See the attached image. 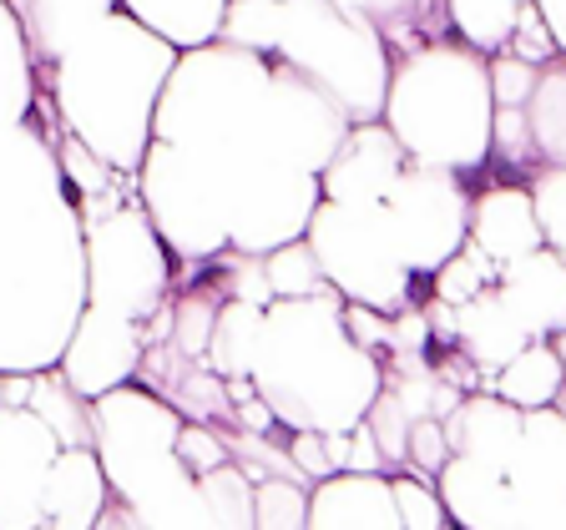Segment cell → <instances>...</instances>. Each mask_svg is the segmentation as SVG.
<instances>
[{"label":"cell","mask_w":566,"mask_h":530,"mask_svg":"<svg viewBox=\"0 0 566 530\" xmlns=\"http://www.w3.org/2000/svg\"><path fill=\"white\" fill-rule=\"evenodd\" d=\"M552 343H556V353H562V359H566V333H556Z\"/></svg>","instance_id":"cell-45"},{"label":"cell","mask_w":566,"mask_h":530,"mask_svg":"<svg viewBox=\"0 0 566 530\" xmlns=\"http://www.w3.org/2000/svg\"><path fill=\"white\" fill-rule=\"evenodd\" d=\"M424 318H430V339H436V349H455V318H460V308L430 294V304H424Z\"/></svg>","instance_id":"cell-42"},{"label":"cell","mask_w":566,"mask_h":530,"mask_svg":"<svg viewBox=\"0 0 566 530\" xmlns=\"http://www.w3.org/2000/svg\"><path fill=\"white\" fill-rule=\"evenodd\" d=\"M31 410L56 430L61 445H76V449H96V420H92V400L76 394L66 384L61 369H41L31 384Z\"/></svg>","instance_id":"cell-25"},{"label":"cell","mask_w":566,"mask_h":530,"mask_svg":"<svg viewBox=\"0 0 566 530\" xmlns=\"http://www.w3.org/2000/svg\"><path fill=\"white\" fill-rule=\"evenodd\" d=\"M385 121L405 157L420 167L471 177L491 162L495 96H491V56L465 41H430L420 51L395 56L385 96Z\"/></svg>","instance_id":"cell-5"},{"label":"cell","mask_w":566,"mask_h":530,"mask_svg":"<svg viewBox=\"0 0 566 530\" xmlns=\"http://www.w3.org/2000/svg\"><path fill=\"white\" fill-rule=\"evenodd\" d=\"M263 318L269 308L253 298H223L218 324H212V343H208V369L223 379H253V359L263 343Z\"/></svg>","instance_id":"cell-23"},{"label":"cell","mask_w":566,"mask_h":530,"mask_svg":"<svg viewBox=\"0 0 566 530\" xmlns=\"http://www.w3.org/2000/svg\"><path fill=\"white\" fill-rule=\"evenodd\" d=\"M142 359H147V329L137 318H122L112 308H82L76 329H71L66 349H61L56 369L66 374V384L86 400H102L112 389L132 384L142 374Z\"/></svg>","instance_id":"cell-11"},{"label":"cell","mask_w":566,"mask_h":530,"mask_svg":"<svg viewBox=\"0 0 566 530\" xmlns=\"http://www.w3.org/2000/svg\"><path fill=\"white\" fill-rule=\"evenodd\" d=\"M562 384H566V359L556 353L552 339H531L506 369L485 374V389L511 404H521V410H546V404H556L562 400Z\"/></svg>","instance_id":"cell-21"},{"label":"cell","mask_w":566,"mask_h":530,"mask_svg":"<svg viewBox=\"0 0 566 530\" xmlns=\"http://www.w3.org/2000/svg\"><path fill=\"white\" fill-rule=\"evenodd\" d=\"M501 283V263L485 253V247H475V243H465L455 253V258L446 263V268L430 278V288H436V298H446V304H471L475 294H485V288H495Z\"/></svg>","instance_id":"cell-31"},{"label":"cell","mask_w":566,"mask_h":530,"mask_svg":"<svg viewBox=\"0 0 566 530\" xmlns=\"http://www.w3.org/2000/svg\"><path fill=\"white\" fill-rule=\"evenodd\" d=\"M405 147L385 121H354L339 141L334 162L324 167V198L329 202H385L405 172Z\"/></svg>","instance_id":"cell-13"},{"label":"cell","mask_w":566,"mask_h":530,"mask_svg":"<svg viewBox=\"0 0 566 530\" xmlns=\"http://www.w3.org/2000/svg\"><path fill=\"white\" fill-rule=\"evenodd\" d=\"M177 56L182 51L147 31L137 15L112 11L41 76V86L71 137H82L112 172L137 177Z\"/></svg>","instance_id":"cell-4"},{"label":"cell","mask_w":566,"mask_h":530,"mask_svg":"<svg viewBox=\"0 0 566 530\" xmlns=\"http://www.w3.org/2000/svg\"><path fill=\"white\" fill-rule=\"evenodd\" d=\"M536 6H542L546 25H552V35H556V46H562V56H566V0H536Z\"/></svg>","instance_id":"cell-44"},{"label":"cell","mask_w":566,"mask_h":530,"mask_svg":"<svg viewBox=\"0 0 566 530\" xmlns=\"http://www.w3.org/2000/svg\"><path fill=\"white\" fill-rule=\"evenodd\" d=\"M344 324H349L354 343H365V349L379 353V359L389 353V314L365 308V304H344Z\"/></svg>","instance_id":"cell-40"},{"label":"cell","mask_w":566,"mask_h":530,"mask_svg":"<svg viewBox=\"0 0 566 530\" xmlns=\"http://www.w3.org/2000/svg\"><path fill=\"white\" fill-rule=\"evenodd\" d=\"M446 15L455 41H465L481 56H501L516 35L521 0H446Z\"/></svg>","instance_id":"cell-27"},{"label":"cell","mask_w":566,"mask_h":530,"mask_svg":"<svg viewBox=\"0 0 566 530\" xmlns=\"http://www.w3.org/2000/svg\"><path fill=\"white\" fill-rule=\"evenodd\" d=\"M344 11L365 15L369 25H379V35L389 41V51H420L430 46V41H446V35H436V25L450 15H436V6L430 0H339Z\"/></svg>","instance_id":"cell-24"},{"label":"cell","mask_w":566,"mask_h":530,"mask_svg":"<svg viewBox=\"0 0 566 530\" xmlns=\"http://www.w3.org/2000/svg\"><path fill=\"white\" fill-rule=\"evenodd\" d=\"M218 308H223V298H212L208 283L177 298V304H172V339H167V343H172V353L192 359V364H208V343H212Z\"/></svg>","instance_id":"cell-29"},{"label":"cell","mask_w":566,"mask_h":530,"mask_svg":"<svg viewBox=\"0 0 566 530\" xmlns=\"http://www.w3.org/2000/svg\"><path fill=\"white\" fill-rule=\"evenodd\" d=\"M25 51L21 21L0 0V374L56 369L86 308L82 198L61 172L56 102Z\"/></svg>","instance_id":"cell-2"},{"label":"cell","mask_w":566,"mask_h":530,"mask_svg":"<svg viewBox=\"0 0 566 530\" xmlns=\"http://www.w3.org/2000/svg\"><path fill=\"white\" fill-rule=\"evenodd\" d=\"M96 530H147V526H142V520L132 516L122 500H112V506H106V516L96 520Z\"/></svg>","instance_id":"cell-43"},{"label":"cell","mask_w":566,"mask_h":530,"mask_svg":"<svg viewBox=\"0 0 566 530\" xmlns=\"http://www.w3.org/2000/svg\"><path fill=\"white\" fill-rule=\"evenodd\" d=\"M163 530H253V480L243 465H218L198 475L188 500L163 520Z\"/></svg>","instance_id":"cell-20"},{"label":"cell","mask_w":566,"mask_h":530,"mask_svg":"<svg viewBox=\"0 0 566 530\" xmlns=\"http://www.w3.org/2000/svg\"><path fill=\"white\" fill-rule=\"evenodd\" d=\"M450 420H436V414H424V420L410 424V445H405V455H410V475H420V480H440V470L450 465Z\"/></svg>","instance_id":"cell-35"},{"label":"cell","mask_w":566,"mask_h":530,"mask_svg":"<svg viewBox=\"0 0 566 530\" xmlns=\"http://www.w3.org/2000/svg\"><path fill=\"white\" fill-rule=\"evenodd\" d=\"M526 121H531V141H536L542 167H566V56L542 66L536 92L526 102Z\"/></svg>","instance_id":"cell-26"},{"label":"cell","mask_w":566,"mask_h":530,"mask_svg":"<svg viewBox=\"0 0 566 530\" xmlns=\"http://www.w3.org/2000/svg\"><path fill=\"white\" fill-rule=\"evenodd\" d=\"M526 343H531V333L516 324V314L501 304V294H495V288L475 294L471 304H460L455 349L465 353V359H471V369L481 374V389H485V374L506 369L511 359L526 349Z\"/></svg>","instance_id":"cell-19"},{"label":"cell","mask_w":566,"mask_h":530,"mask_svg":"<svg viewBox=\"0 0 566 530\" xmlns=\"http://www.w3.org/2000/svg\"><path fill=\"white\" fill-rule=\"evenodd\" d=\"M536 76H542V66L521 61L516 51L491 56V96H495V106H526L531 92H536Z\"/></svg>","instance_id":"cell-37"},{"label":"cell","mask_w":566,"mask_h":530,"mask_svg":"<svg viewBox=\"0 0 566 530\" xmlns=\"http://www.w3.org/2000/svg\"><path fill=\"white\" fill-rule=\"evenodd\" d=\"M344 470H354V475H385V449H379L369 420L349 430V459H344Z\"/></svg>","instance_id":"cell-41"},{"label":"cell","mask_w":566,"mask_h":530,"mask_svg":"<svg viewBox=\"0 0 566 530\" xmlns=\"http://www.w3.org/2000/svg\"><path fill=\"white\" fill-rule=\"evenodd\" d=\"M228 6L233 0H122V11L137 15L163 41H172L177 51H198L208 41H218Z\"/></svg>","instance_id":"cell-22"},{"label":"cell","mask_w":566,"mask_h":530,"mask_svg":"<svg viewBox=\"0 0 566 530\" xmlns=\"http://www.w3.org/2000/svg\"><path fill=\"white\" fill-rule=\"evenodd\" d=\"M531 198H536L546 247L566 258V167H542V172L531 177Z\"/></svg>","instance_id":"cell-34"},{"label":"cell","mask_w":566,"mask_h":530,"mask_svg":"<svg viewBox=\"0 0 566 530\" xmlns=\"http://www.w3.org/2000/svg\"><path fill=\"white\" fill-rule=\"evenodd\" d=\"M61 449L56 430L31 404L0 410V530H41V500Z\"/></svg>","instance_id":"cell-12"},{"label":"cell","mask_w":566,"mask_h":530,"mask_svg":"<svg viewBox=\"0 0 566 530\" xmlns=\"http://www.w3.org/2000/svg\"><path fill=\"white\" fill-rule=\"evenodd\" d=\"M389 480H395V506H400L405 530H460L455 520H450L446 500H440L436 480H420V475H410V470L389 475Z\"/></svg>","instance_id":"cell-32"},{"label":"cell","mask_w":566,"mask_h":530,"mask_svg":"<svg viewBox=\"0 0 566 530\" xmlns=\"http://www.w3.org/2000/svg\"><path fill=\"white\" fill-rule=\"evenodd\" d=\"M41 530H46V526H41Z\"/></svg>","instance_id":"cell-47"},{"label":"cell","mask_w":566,"mask_h":530,"mask_svg":"<svg viewBox=\"0 0 566 530\" xmlns=\"http://www.w3.org/2000/svg\"><path fill=\"white\" fill-rule=\"evenodd\" d=\"M501 304L516 314V324L531 339H556L566 333V258L552 247H536L526 258L506 263L495 283Z\"/></svg>","instance_id":"cell-14"},{"label":"cell","mask_w":566,"mask_h":530,"mask_svg":"<svg viewBox=\"0 0 566 530\" xmlns=\"http://www.w3.org/2000/svg\"><path fill=\"white\" fill-rule=\"evenodd\" d=\"M273 56L304 71L318 92L349 112V121L385 117L395 51L365 15L344 11L339 0H279Z\"/></svg>","instance_id":"cell-7"},{"label":"cell","mask_w":566,"mask_h":530,"mask_svg":"<svg viewBox=\"0 0 566 530\" xmlns=\"http://www.w3.org/2000/svg\"><path fill=\"white\" fill-rule=\"evenodd\" d=\"M177 455L188 459V470H198V475H208V470H218V465H228V445H223V435H218V424H202V420H188L182 424V439H177Z\"/></svg>","instance_id":"cell-38"},{"label":"cell","mask_w":566,"mask_h":530,"mask_svg":"<svg viewBox=\"0 0 566 530\" xmlns=\"http://www.w3.org/2000/svg\"><path fill=\"white\" fill-rule=\"evenodd\" d=\"M349 127V112L289 61L208 41L167 76L137 198L172 258H263L308 233Z\"/></svg>","instance_id":"cell-1"},{"label":"cell","mask_w":566,"mask_h":530,"mask_svg":"<svg viewBox=\"0 0 566 530\" xmlns=\"http://www.w3.org/2000/svg\"><path fill=\"white\" fill-rule=\"evenodd\" d=\"M471 243L485 247L501 268L536 247H546L542 218H536V198L531 182H485L471 198Z\"/></svg>","instance_id":"cell-15"},{"label":"cell","mask_w":566,"mask_h":530,"mask_svg":"<svg viewBox=\"0 0 566 530\" xmlns=\"http://www.w3.org/2000/svg\"><path fill=\"white\" fill-rule=\"evenodd\" d=\"M6 6L21 21L35 76H46L92 25H102L112 11H122V0H6Z\"/></svg>","instance_id":"cell-18"},{"label":"cell","mask_w":566,"mask_h":530,"mask_svg":"<svg viewBox=\"0 0 566 530\" xmlns=\"http://www.w3.org/2000/svg\"><path fill=\"white\" fill-rule=\"evenodd\" d=\"M92 420L112 495L147 530H157L198 485V470H188V459L177 455L188 414L167 404L157 389H142L132 379V384L92 400Z\"/></svg>","instance_id":"cell-6"},{"label":"cell","mask_w":566,"mask_h":530,"mask_svg":"<svg viewBox=\"0 0 566 530\" xmlns=\"http://www.w3.org/2000/svg\"><path fill=\"white\" fill-rule=\"evenodd\" d=\"M253 530H308V485L289 475L253 485Z\"/></svg>","instance_id":"cell-30"},{"label":"cell","mask_w":566,"mask_h":530,"mask_svg":"<svg viewBox=\"0 0 566 530\" xmlns=\"http://www.w3.org/2000/svg\"><path fill=\"white\" fill-rule=\"evenodd\" d=\"M556 410H562V414H566V384H562V400H556Z\"/></svg>","instance_id":"cell-46"},{"label":"cell","mask_w":566,"mask_h":530,"mask_svg":"<svg viewBox=\"0 0 566 530\" xmlns=\"http://www.w3.org/2000/svg\"><path fill=\"white\" fill-rule=\"evenodd\" d=\"M172 294V247L153 227L142 198L86 227V304L153 324Z\"/></svg>","instance_id":"cell-9"},{"label":"cell","mask_w":566,"mask_h":530,"mask_svg":"<svg viewBox=\"0 0 566 530\" xmlns=\"http://www.w3.org/2000/svg\"><path fill=\"white\" fill-rule=\"evenodd\" d=\"M385 384V359L354 343L344 324V298H273L263 318V343L253 359V389L273 410L279 430L349 435L365 424Z\"/></svg>","instance_id":"cell-3"},{"label":"cell","mask_w":566,"mask_h":530,"mask_svg":"<svg viewBox=\"0 0 566 530\" xmlns=\"http://www.w3.org/2000/svg\"><path fill=\"white\" fill-rule=\"evenodd\" d=\"M308 530H405L389 475L339 470L308 490Z\"/></svg>","instance_id":"cell-16"},{"label":"cell","mask_w":566,"mask_h":530,"mask_svg":"<svg viewBox=\"0 0 566 530\" xmlns=\"http://www.w3.org/2000/svg\"><path fill=\"white\" fill-rule=\"evenodd\" d=\"M61 172H66L71 192H76L82 202L112 192V188H117V177H122V172H112V167H106L82 137H71V131L61 137Z\"/></svg>","instance_id":"cell-33"},{"label":"cell","mask_w":566,"mask_h":530,"mask_svg":"<svg viewBox=\"0 0 566 530\" xmlns=\"http://www.w3.org/2000/svg\"><path fill=\"white\" fill-rule=\"evenodd\" d=\"M289 455H294V465H298L308 490H314L318 480L339 475L334 470V455H329V435H318V430H289Z\"/></svg>","instance_id":"cell-39"},{"label":"cell","mask_w":566,"mask_h":530,"mask_svg":"<svg viewBox=\"0 0 566 530\" xmlns=\"http://www.w3.org/2000/svg\"><path fill=\"white\" fill-rule=\"evenodd\" d=\"M471 198L475 192L465 188L460 172L405 162L385 208L400 227V247L420 278H436L460 247L471 243Z\"/></svg>","instance_id":"cell-10"},{"label":"cell","mask_w":566,"mask_h":530,"mask_svg":"<svg viewBox=\"0 0 566 530\" xmlns=\"http://www.w3.org/2000/svg\"><path fill=\"white\" fill-rule=\"evenodd\" d=\"M308 247L324 263V278L344 304L400 314L415 304L420 273L400 247V227L385 202H318L308 218Z\"/></svg>","instance_id":"cell-8"},{"label":"cell","mask_w":566,"mask_h":530,"mask_svg":"<svg viewBox=\"0 0 566 530\" xmlns=\"http://www.w3.org/2000/svg\"><path fill=\"white\" fill-rule=\"evenodd\" d=\"M263 273H269L273 298H314L329 294V278H324V263L308 247V237H294V243L263 253Z\"/></svg>","instance_id":"cell-28"},{"label":"cell","mask_w":566,"mask_h":530,"mask_svg":"<svg viewBox=\"0 0 566 530\" xmlns=\"http://www.w3.org/2000/svg\"><path fill=\"white\" fill-rule=\"evenodd\" d=\"M117 495L112 480L102 470V455L96 449H76L66 445L51 465L46 480V500H41V526L46 530H96V520L106 516Z\"/></svg>","instance_id":"cell-17"},{"label":"cell","mask_w":566,"mask_h":530,"mask_svg":"<svg viewBox=\"0 0 566 530\" xmlns=\"http://www.w3.org/2000/svg\"><path fill=\"white\" fill-rule=\"evenodd\" d=\"M521 61H531V66H546V61L562 56V46H556V35L552 25H546L542 6L536 0H521V15H516V35H511V46Z\"/></svg>","instance_id":"cell-36"}]
</instances>
